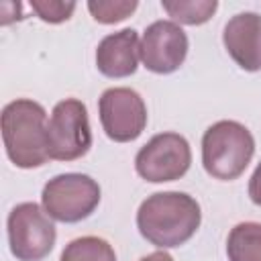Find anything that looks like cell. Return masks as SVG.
I'll return each mask as SVG.
<instances>
[{
  "mask_svg": "<svg viewBox=\"0 0 261 261\" xmlns=\"http://www.w3.org/2000/svg\"><path fill=\"white\" fill-rule=\"evenodd\" d=\"M200 204L186 192L151 194L137 210L141 237L159 249H173L188 243L200 228Z\"/></svg>",
  "mask_w": 261,
  "mask_h": 261,
  "instance_id": "cell-1",
  "label": "cell"
},
{
  "mask_svg": "<svg viewBox=\"0 0 261 261\" xmlns=\"http://www.w3.org/2000/svg\"><path fill=\"white\" fill-rule=\"evenodd\" d=\"M47 112L29 98L12 100L2 110V141L8 159L20 169L41 167L49 159Z\"/></svg>",
  "mask_w": 261,
  "mask_h": 261,
  "instance_id": "cell-2",
  "label": "cell"
},
{
  "mask_svg": "<svg viewBox=\"0 0 261 261\" xmlns=\"http://www.w3.org/2000/svg\"><path fill=\"white\" fill-rule=\"evenodd\" d=\"M255 155L251 130L237 120H218L202 137V165L208 175L232 181L245 173Z\"/></svg>",
  "mask_w": 261,
  "mask_h": 261,
  "instance_id": "cell-3",
  "label": "cell"
},
{
  "mask_svg": "<svg viewBox=\"0 0 261 261\" xmlns=\"http://www.w3.org/2000/svg\"><path fill=\"white\" fill-rule=\"evenodd\" d=\"M41 204L53 220L73 224L98 208L100 186L86 173H59L43 186Z\"/></svg>",
  "mask_w": 261,
  "mask_h": 261,
  "instance_id": "cell-4",
  "label": "cell"
},
{
  "mask_svg": "<svg viewBox=\"0 0 261 261\" xmlns=\"http://www.w3.org/2000/svg\"><path fill=\"white\" fill-rule=\"evenodd\" d=\"M92 147V130L88 108L77 98H65L53 106L47 124L49 159L75 161Z\"/></svg>",
  "mask_w": 261,
  "mask_h": 261,
  "instance_id": "cell-5",
  "label": "cell"
},
{
  "mask_svg": "<svg viewBox=\"0 0 261 261\" xmlns=\"http://www.w3.org/2000/svg\"><path fill=\"white\" fill-rule=\"evenodd\" d=\"M10 253L18 261H43L55 245L53 218L35 202L16 204L6 220Z\"/></svg>",
  "mask_w": 261,
  "mask_h": 261,
  "instance_id": "cell-6",
  "label": "cell"
},
{
  "mask_svg": "<svg viewBox=\"0 0 261 261\" xmlns=\"http://www.w3.org/2000/svg\"><path fill=\"white\" fill-rule=\"evenodd\" d=\"M192 149L179 133H159L143 145L135 157L137 173L151 184L175 181L188 173Z\"/></svg>",
  "mask_w": 261,
  "mask_h": 261,
  "instance_id": "cell-7",
  "label": "cell"
},
{
  "mask_svg": "<svg viewBox=\"0 0 261 261\" xmlns=\"http://www.w3.org/2000/svg\"><path fill=\"white\" fill-rule=\"evenodd\" d=\"M100 122L114 143L139 139L147 126V106L139 92L130 88H108L98 100Z\"/></svg>",
  "mask_w": 261,
  "mask_h": 261,
  "instance_id": "cell-8",
  "label": "cell"
},
{
  "mask_svg": "<svg viewBox=\"0 0 261 261\" xmlns=\"http://www.w3.org/2000/svg\"><path fill=\"white\" fill-rule=\"evenodd\" d=\"M188 35L173 20L151 22L141 39V61L153 73H173L188 57Z\"/></svg>",
  "mask_w": 261,
  "mask_h": 261,
  "instance_id": "cell-9",
  "label": "cell"
},
{
  "mask_svg": "<svg viewBox=\"0 0 261 261\" xmlns=\"http://www.w3.org/2000/svg\"><path fill=\"white\" fill-rule=\"evenodd\" d=\"M222 43L232 61L245 71H261V14L239 12L228 18Z\"/></svg>",
  "mask_w": 261,
  "mask_h": 261,
  "instance_id": "cell-10",
  "label": "cell"
},
{
  "mask_svg": "<svg viewBox=\"0 0 261 261\" xmlns=\"http://www.w3.org/2000/svg\"><path fill=\"white\" fill-rule=\"evenodd\" d=\"M141 59V41L135 29H122L106 35L96 49V67L106 77H128L137 71Z\"/></svg>",
  "mask_w": 261,
  "mask_h": 261,
  "instance_id": "cell-11",
  "label": "cell"
},
{
  "mask_svg": "<svg viewBox=\"0 0 261 261\" xmlns=\"http://www.w3.org/2000/svg\"><path fill=\"white\" fill-rule=\"evenodd\" d=\"M228 261H261V222H239L226 239Z\"/></svg>",
  "mask_w": 261,
  "mask_h": 261,
  "instance_id": "cell-12",
  "label": "cell"
},
{
  "mask_svg": "<svg viewBox=\"0 0 261 261\" xmlns=\"http://www.w3.org/2000/svg\"><path fill=\"white\" fill-rule=\"evenodd\" d=\"M163 10L175 24H204L218 8L216 0H161Z\"/></svg>",
  "mask_w": 261,
  "mask_h": 261,
  "instance_id": "cell-13",
  "label": "cell"
},
{
  "mask_svg": "<svg viewBox=\"0 0 261 261\" xmlns=\"http://www.w3.org/2000/svg\"><path fill=\"white\" fill-rule=\"evenodd\" d=\"M59 261H116V253L100 237H80L65 245Z\"/></svg>",
  "mask_w": 261,
  "mask_h": 261,
  "instance_id": "cell-14",
  "label": "cell"
},
{
  "mask_svg": "<svg viewBox=\"0 0 261 261\" xmlns=\"http://www.w3.org/2000/svg\"><path fill=\"white\" fill-rule=\"evenodd\" d=\"M137 0H90L88 10L96 22L114 24L128 18L137 10Z\"/></svg>",
  "mask_w": 261,
  "mask_h": 261,
  "instance_id": "cell-15",
  "label": "cell"
},
{
  "mask_svg": "<svg viewBox=\"0 0 261 261\" xmlns=\"http://www.w3.org/2000/svg\"><path fill=\"white\" fill-rule=\"evenodd\" d=\"M33 12L51 24H59L69 20V16L75 10V2H61V0H31Z\"/></svg>",
  "mask_w": 261,
  "mask_h": 261,
  "instance_id": "cell-16",
  "label": "cell"
},
{
  "mask_svg": "<svg viewBox=\"0 0 261 261\" xmlns=\"http://www.w3.org/2000/svg\"><path fill=\"white\" fill-rule=\"evenodd\" d=\"M249 198H251L253 204L261 206V161H259V165L255 167V171L249 179Z\"/></svg>",
  "mask_w": 261,
  "mask_h": 261,
  "instance_id": "cell-17",
  "label": "cell"
},
{
  "mask_svg": "<svg viewBox=\"0 0 261 261\" xmlns=\"http://www.w3.org/2000/svg\"><path fill=\"white\" fill-rule=\"evenodd\" d=\"M141 261H173V257L169 253H165V251H155V253L145 255Z\"/></svg>",
  "mask_w": 261,
  "mask_h": 261,
  "instance_id": "cell-18",
  "label": "cell"
}]
</instances>
